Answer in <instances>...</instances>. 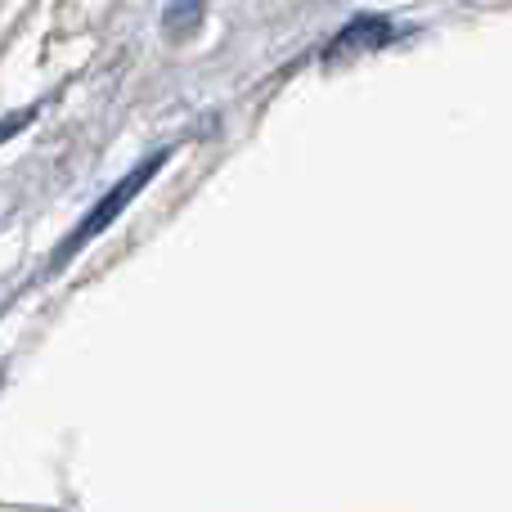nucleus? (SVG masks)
Listing matches in <instances>:
<instances>
[{
  "label": "nucleus",
  "instance_id": "obj_3",
  "mask_svg": "<svg viewBox=\"0 0 512 512\" xmlns=\"http://www.w3.org/2000/svg\"><path fill=\"white\" fill-rule=\"evenodd\" d=\"M198 14H203V0H171L167 14H162V27H167V36H189L198 27Z\"/></svg>",
  "mask_w": 512,
  "mask_h": 512
},
{
  "label": "nucleus",
  "instance_id": "obj_1",
  "mask_svg": "<svg viewBox=\"0 0 512 512\" xmlns=\"http://www.w3.org/2000/svg\"><path fill=\"white\" fill-rule=\"evenodd\" d=\"M162 162H167V153H149V158H144V162H140V167H135V171H126V176H122V180H117V185H113V189H108V194H104V198H99V203H95V207H90V216H86V221H81V225H77V230H72V234H68V243H63V248H59V252H54L50 270H59V265H68V261H72V256H77L81 248H86V243H90V239H99V234H104V230H108V225H113V221H117V216H122V212H126V207H131V203H135V194H140V189H144V185H149V180H153V176H158V167H162Z\"/></svg>",
  "mask_w": 512,
  "mask_h": 512
},
{
  "label": "nucleus",
  "instance_id": "obj_2",
  "mask_svg": "<svg viewBox=\"0 0 512 512\" xmlns=\"http://www.w3.org/2000/svg\"><path fill=\"white\" fill-rule=\"evenodd\" d=\"M387 41H391L387 18H355V23H346L342 32L333 36L328 59H346V54H360V50H378V45H387Z\"/></svg>",
  "mask_w": 512,
  "mask_h": 512
},
{
  "label": "nucleus",
  "instance_id": "obj_4",
  "mask_svg": "<svg viewBox=\"0 0 512 512\" xmlns=\"http://www.w3.org/2000/svg\"><path fill=\"white\" fill-rule=\"evenodd\" d=\"M27 122H32V108H27V113H18V117H5V122H0V140H9V135H18Z\"/></svg>",
  "mask_w": 512,
  "mask_h": 512
}]
</instances>
